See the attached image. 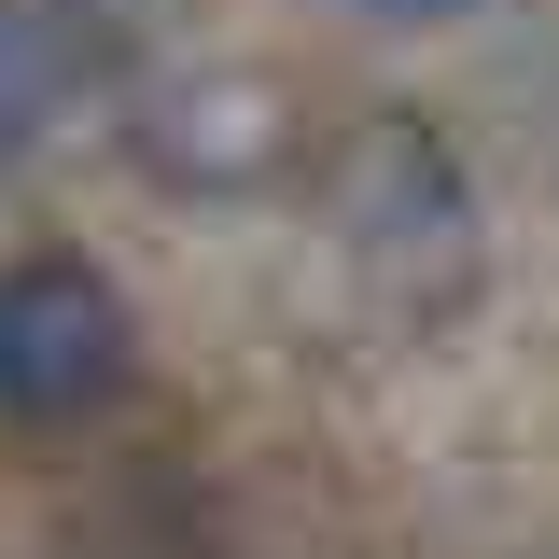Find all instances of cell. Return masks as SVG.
Listing matches in <instances>:
<instances>
[{"label": "cell", "mask_w": 559, "mask_h": 559, "mask_svg": "<svg viewBox=\"0 0 559 559\" xmlns=\"http://www.w3.org/2000/svg\"><path fill=\"white\" fill-rule=\"evenodd\" d=\"M127 364H140V322L84 252H14L0 266V419L70 433L127 392Z\"/></svg>", "instance_id": "obj_1"}, {"label": "cell", "mask_w": 559, "mask_h": 559, "mask_svg": "<svg viewBox=\"0 0 559 559\" xmlns=\"http://www.w3.org/2000/svg\"><path fill=\"white\" fill-rule=\"evenodd\" d=\"M140 168L154 182H182V197H252L280 182V154H294V98H280L266 70H168V84H140Z\"/></svg>", "instance_id": "obj_2"}, {"label": "cell", "mask_w": 559, "mask_h": 559, "mask_svg": "<svg viewBox=\"0 0 559 559\" xmlns=\"http://www.w3.org/2000/svg\"><path fill=\"white\" fill-rule=\"evenodd\" d=\"M349 238H364V266L419 280V294H448L462 280V238H476V210H462V168H448V140L419 127H364L349 140Z\"/></svg>", "instance_id": "obj_3"}, {"label": "cell", "mask_w": 559, "mask_h": 559, "mask_svg": "<svg viewBox=\"0 0 559 559\" xmlns=\"http://www.w3.org/2000/svg\"><path fill=\"white\" fill-rule=\"evenodd\" d=\"M84 84H98V28L70 0H0V168H28L57 140Z\"/></svg>", "instance_id": "obj_4"}, {"label": "cell", "mask_w": 559, "mask_h": 559, "mask_svg": "<svg viewBox=\"0 0 559 559\" xmlns=\"http://www.w3.org/2000/svg\"><path fill=\"white\" fill-rule=\"evenodd\" d=\"M349 14H378V28H462V14H503V0H349Z\"/></svg>", "instance_id": "obj_5"}]
</instances>
